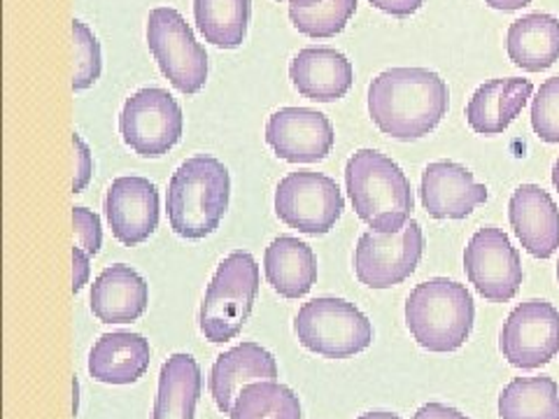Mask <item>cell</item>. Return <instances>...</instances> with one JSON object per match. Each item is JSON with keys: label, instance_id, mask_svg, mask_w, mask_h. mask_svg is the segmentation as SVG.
Instances as JSON below:
<instances>
[{"label": "cell", "instance_id": "ab89813d", "mask_svg": "<svg viewBox=\"0 0 559 419\" xmlns=\"http://www.w3.org/2000/svg\"><path fill=\"white\" fill-rule=\"evenodd\" d=\"M277 3H283V0H277Z\"/></svg>", "mask_w": 559, "mask_h": 419}, {"label": "cell", "instance_id": "d590c367", "mask_svg": "<svg viewBox=\"0 0 559 419\" xmlns=\"http://www.w3.org/2000/svg\"><path fill=\"white\" fill-rule=\"evenodd\" d=\"M530 3H532V0H485L487 8L501 10V12H515V10L527 8Z\"/></svg>", "mask_w": 559, "mask_h": 419}, {"label": "cell", "instance_id": "ba28073f", "mask_svg": "<svg viewBox=\"0 0 559 419\" xmlns=\"http://www.w3.org/2000/svg\"><path fill=\"white\" fill-rule=\"evenodd\" d=\"M119 131L124 143L143 159H162L180 143L185 115L180 103L166 89L147 86L127 98L119 115Z\"/></svg>", "mask_w": 559, "mask_h": 419}, {"label": "cell", "instance_id": "e0dca14e", "mask_svg": "<svg viewBox=\"0 0 559 419\" xmlns=\"http://www.w3.org/2000/svg\"><path fill=\"white\" fill-rule=\"evenodd\" d=\"M509 222L532 256L550 259L559 250V207L538 184H522L513 191Z\"/></svg>", "mask_w": 559, "mask_h": 419}, {"label": "cell", "instance_id": "52a82bcc", "mask_svg": "<svg viewBox=\"0 0 559 419\" xmlns=\"http://www.w3.org/2000/svg\"><path fill=\"white\" fill-rule=\"evenodd\" d=\"M147 45L162 75L185 96L207 82V51L175 8H154L147 16Z\"/></svg>", "mask_w": 559, "mask_h": 419}, {"label": "cell", "instance_id": "9c48e42d", "mask_svg": "<svg viewBox=\"0 0 559 419\" xmlns=\"http://www.w3.org/2000/svg\"><path fill=\"white\" fill-rule=\"evenodd\" d=\"M345 210L338 184L329 175L296 170L275 189V215L289 229L306 236H324L334 229Z\"/></svg>", "mask_w": 559, "mask_h": 419}, {"label": "cell", "instance_id": "277c9868", "mask_svg": "<svg viewBox=\"0 0 559 419\" xmlns=\"http://www.w3.org/2000/svg\"><path fill=\"white\" fill-rule=\"evenodd\" d=\"M474 296L448 277H433L417 285L406 301V326L427 352H457L474 331Z\"/></svg>", "mask_w": 559, "mask_h": 419}, {"label": "cell", "instance_id": "5bb4252c", "mask_svg": "<svg viewBox=\"0 0 559 419\" xmlns=\"http://www.w3.org/2000/svg\"><path fill=\"white\" fill-rule=\"evenodd\" d=\"M105 215L112 236L127 248H135L159 226V191L140 175L117 178L105 196Z\"/></svg>", "mask_w": 559, "mask_h": 419}, {"label": "cell", "instance_id": "8fae6325", "mask_svg": "<svg viewBox=\"0 0 559 419\" xmlns=\"http://www.w3.org/2000/svg\"><path fill=\"white\" fill-rule=\"evenodd\" d=\"M499 349L513 369L534 371L559 355V310L532 299L515 306L503 322Z\"/></svg>", "mask_w": 559, "mask_h": 419}, {"label": "cell", "instance_id": "7402d4cb", "mask_svg": "<svg viewBox=\"0 0 559 419\" xmlns=\"http://www.w3.org/2000/svg\"><path fill=\"white\" fill-rule=\"evenodd\" d=\"M264 273L273 291L283 299H304L318 283V256L308 242L280 236L266 248Z\"/></svg>", "mask_w": 559, "mask_h": 419}, {"label": "cell", "instance_id": "4dcf8cb0", "mask_svg": "<svg viewBox=\"0 0 559 419\" xmlns=\"http://www.w3.org/2000/svg\"><path fill=\"white\" fill-rule=\"evenodd\" d=\"M73 226H75V238L82 250L90 252L92 256H96L103 248V226H100V217L96 213H92L90 207H73Z\"/></svg>", "mask_w": 559, "mask_h": 419}, {"label": "cell", "instance_id": "e575fe53", "mask_svg": "<svg viewBox=\"0 0 559 419\" xmlns=\"http://www.w3.org/2000/svg\"><path fill=\"white\" fill-rule=\"evenodd\" d=\"M413 419H471V417L445 404H425L413 415Z\"/></svg>", "mask_w": 559, "mask_h": 419}, {"label": "cell", "instance_id": "f1b7e54d", "mask_svg": "<svg viewBox=\"0 0 559 419\" xmlns=\"http://www.w3.org/2000/svg\"><path fill=\"white\" fill-rule=\"evenodd\" d=\"M73 45H75L73 92H84L100 80V73H103L100 43L90 26L80 20H73Z\"/></svg>", "mask_w": 559, "mask_h": 419}, {"label": "cell", "instance_id": "d6986e66", "mask_svg": "<svg viewBox=\"0 0 559 419\" xmlns=\"http://www.w3.org/2000/svg\"><path fill=\"white\" fill-rule=\"evenodd\" d=\"M150 285L127 264L105 268L92 285V312L103 324H131L147 312Z\"/></svg>", "mask_w": 559, "mask_h": 419}, {"label": "cell", "instance_id": "d6a6232c", "mask_svg": "<svg viewBox=\"0 0 559 419\" xmlns=\"http://www.w3.org/2000/svg\"><path fill=\"white\" fill-rule=\"evenodd\" d=\"M369 3L384 14L396 16V20H406L425 5V0H369Z\"/></svg>", "mask_w": 559, "mask_h": 419}, {"label": "cell", "instance_id": "1f68e13d", "mask_svg": "<svg viewBox=\"0 0 559 419\" xmlns=\"http://www.w3.org/2000/svg\"><path fill=\"white\" fill-rule=\"evenodd\" d=\"M73 152H75V175H73V194H82L90 187L94 175V156L90 145L84 143L82 135L73 133Z\"/></svg>", "mask_w": 559, "mask_h": 419}, {"label": "cell", "instance_id": "836d02e7", "mask_svg": "<svg viewBox=\"0 0 559 419\" xmlns=\"http://www.w3.org/2000/svg\"><path fill=\"white\" fill-rule=\"evenodd\" d=\"M92 254L82 250L80 244L73 248V294H80L84 289V285L90 283L92 275Z\"/></svg>", "mask_w": 559, "mask_h": 419}, {"label": "cell", "instance_id": "4316f807", "mask_svg": "<svg viewBox=\"0 0 559 419\" xmlns=\"http://www.w3.org/2000/svg\"><path fill=\"white\" fill-rule=\"evenodd\" d=\"M301 400L277 380L252 382L240 392L231 419H301Z\"/></svg>", "mask_w": 559, "mask_h": 419}, {"label": "cell", "instance_id": "5b68a950", "mask_svg": "<svg viewBox=\"0 0 559 419\" xmlns=\"http://www.w3.org/2000/svg\"><path fill=\"white\" fill-rule=\"evenodd\" d=\"M259 283V264L250 252L238 250L222 261L210 279L199 312V326L205 340L226 343L240 334L252 314Z\"/></svg>", "mask_w": 559, "mask_h": 419}, {"label": "cell", "instance_id": "83f0119b", "mask_svg": "<svg viewBox=\"0 0 559 419\" xmlns=\"http://www.w3.org/2000/svg\"><path fill=\"white\" fill-rule=\"evenodd\" d=\"M357 12V0H289L294 28L314 40L336 38Z\"/></svg>", "mask_w": 559, "mask_h": 419}, {"label": "cell", "instance_id": "ffe728a7", "mask_svg": "<svg viewBox=\"0 0 559 419\" xmlns=\"http://www.w3.org/2000/svg\"><path fill=\"white\" fill-rule=\"evenodd\" d=\"M534 84L522 77H499L480 84L466 105V121L478 135H499L522 115Z\"/></svg>", "mask_w": 559, "mask_h": 419}, {"label": "cell", "instance_id": "2e32d148", "mask_svg": "<svg viewBox=\"0 0 559 419\" xmlns=\"http://www.w3.org/2000/svg\"><path fill=\"white\" fill-rule=\"evenodd\" d=\"M294 89L314 103L341 100L355 82V68L334 47H306L289 63Z\"/></svg>", "mask_w": 559, "mask_h": 419}, {"label": "cell", "instance_id": "3957f363", "mask_svg": "<svg viewBox=\"0 0 559 419\" xmlns=\"http://www.w3.org/2000/svg\"><path fill=\"white\" fill-rule=\"evenodd\" d=\"M231 201V175L219 159L199 154L173 172L166 213L180 238L201 240L219 229Z\"/></svg>", "mask_w": 559, "mask_h": 419}, {"label": "cell", "instance_id": "74e56055", "mask_svg": "<svg viewBox=\"0 0 559 419\" xmlns=\"http://www.w3.org/2000/svg\"><path fill=\"white\" fill-rule=\"evenodd\" d=\"M552 184L559 191V159L555 161V168H552Z\"/></svg>", "mask_w": 559, "mask_h": 419}, {"label": "cell", "instance_id": "44dd1931", "mask_svg": "<svg viewBox=\"0 0 559 419\" xmlns=\"http://www.w3.org/2000/svg\"><path fill=\"white\" fill-rule=\"evenodd\" d=\"M152 361L150 340L133 331L103 334L90 352V375L103 384H133L145 378Z\"/></svg>", "mask_w": 559, "mask_h": 419}, {"label": "cell", "instance_id": "cb8c5ba5", "mask_svg": "<svg viewBox=\"0 0 559 419\" xmlns=\"http://www.w3.org/2000/svg\"><path fill=\"white\" fill-rule=\"evenodd\" d=\"M201 392L203 375L199 361L185 352L173 355L162 366L152 419H194Z\"/></svg>", "mask_w": 559, "mask_h": 419}, {"label": "cell", "instance_id": "f546056e", "mask_svg": "<svg viewBox=\"0 0 559 419\" xmlns=\"http://www.w3.org/2000/svg\"><path fill=\"white\" fill-rule=\"evenodd\" d=\"M532 129L544 143H559V77L538 86L532 100Z\"/></svg>", "mask_w": 559, "mask_h": 419}, {"label": "cell", "instance_id": "603a6c76", "mask_svg": "<svg viewBox=\"0 0 559 419\" xmlns=\"http://www.w3.org/2000/svg\"><path fill=\"white\" fill-rule=\"evenodd\" d=\"M506 51L518 68L544 73L559 61V20L546 12L522 16L506 35Z\"/></svg>", "mask_w": 559, "mask_h": 419}, {"label": "cell", "instance_id": "ac0fdd59", "mask_svg": "<svg viewBox=\"0 0 559 419\" xmlns=\"http://www.w3.org/2000/svg\"><path fill=\"white\" fill-rule=\"evenodd\" d=\"M275 378L277 361L269 349L257 343H240L217 357L213 371H210L207 384L219 412L231 415L236 398L248 384Z\"/></svg>", "mask_w": 559, "mask_h": 419}, {"label": "cell", "instance_id": "f35d334b", "mask_svg": "<svg viewBox=\"0 0 559 419\" xmlns=\"http://www.w3.org/2000/svg\"><path fill=\"white\" fill-rule=\"evenodd\" d=\"M557 279H559V264H557Z\"/></svg>", "mask_w": 559, "mask_h": 419}, {"label": "cell", "instance_id": "7a4b0ae2", "mask_svg": "<svg viewBox=\"0 0 559 419\" xmlns=\"http://www.w3.org/2000/svg\"><path fill=\"white\" fill-rule=\"evenodd\" d=\"M345 189L357 217L378 234H399L411 222L415 196L396 161L378 149H359L345 166Z\"/></svg>", "mask_w": 559, "mask_h": 419}, {"label": "cell", "instance_id": "30bf717a", "mask_svg": "<svg viewBox=\"0 0 559 419\" xmlns=\"http://www.w3.org/2000/svg\"><path fill=\"white\" fill-rule=\"evenodd\" d=\"M423 254L425 234L415 219L399 234L366 231L355 248V275L369 289H390L406 283Z\"/></svg>", "mask_w": 559, "mask_h": 419}, {"label": "cell", "instance_id": "d4e9b609", "mask_svg": "<svg viewBox=\"0 0 559 419\" xmlns=\"http://www.w3.org/2000/svg\"><path fill=\"white\" fill-rule=\"evenodd\" d=\"M252 0H194V22L205 43L238 49L248 38Z\"/></svg>", "mask_w": 559, "mask_h": 419}, {"label": "cell", "instance_id": "6da1fadb", "mask_svg": "<svg viewBox=\"0 0 559 419\" xmlns=\"http://www.w3.org/2000/svg\"><path fill=\"white\" fill-rule=\"evenodd\" d=\"M448 108V82L429 68H390L369 84L373 124L394 140L429 135L441 124Z\"/></svg>", "mask_w": 559, "mask_h": 419}, {"label": "cell", "instance_id": "7c38bea8", "mask_svg": "<svg viewBox=\"0 0 559 419\" xmlns=\"http://www.w3.org/2000/svg\"><path fill=\"white\" fill-rule=\"evenodd\" d=\"M464 271L468 283L489 303L515 299L524 279L520 252L497 226H485L471 236L464 250Z\"/></svg>", "mask_w": 559, "mask_h": 419}, {"label": "cell", "instance_id": "8992f818", "mask_svg": "<svg viewBox=\"0 0 559 419\" xmlns=\"http://www.w3.org/2000/svg\"><path fill=\"white\" fill-rule=\"evenodd\" d=\"M294 334L312 355L349 359L371 347L373 324L355 303L320 296L301 306L294 320Z\"/></svg>", "mask_w": 559, "mask_h": 419}, {"label": "cell", "instance_id": "484cf974", "mask_svg": "<svg viewBox=\"0 0 559 419\" xmlns=\"http://www.w3.org/2000/svg\"><path fill=\"white\" fill-rule=\"evenodd\" d=\"M501 419H559V384L548 378H515L499 394Z\"/></svg>", "mask_w": 559, "mask_h": 419}, {"label": "cell", "instance_id": "4fadbf2b", "mask_svg": "<svg viewBox=\"0 0 559 419\" xmlns=\"http://www.w3.org/2000/svg\"><path fill=\"white\" fill-rule=\"evenodd\" d=\"M266 143L287 164H318L336 143L326 115L312 108H280L269 117Z\"/></svg>", "mask_w": 559, "mask_h": 419}, {"label": "cell", "instance_id": "8d00e7d4", "mask_svg": "<svg viewBox=\"0 0 559 419\" xmlns=\"http://www.w3.org/2000/svg\"><path fill=\"white\" fill-rule=\"evenodd\" d=\"M357 419H401L399 415H394V412H382V410H376V412H364V415H359Z\"/></svg>", "mask_w": 559, "mask_h": 419}, {"label": "cell", "instance_id": "9a60e30c", "mask_svg": "<svg viewBox=\"0 0 559 419\" xmlns=\"http://www.w3.org/2000/svg\"><path fill=\"white\" fill-rule=\"evenodd\" d=\"M487 187L474 172L454 161H433L419 182V199L433 219H466L487 201Z\"/></svg>", "mask_w": 559, "mask_h": 419}]
</instances>
